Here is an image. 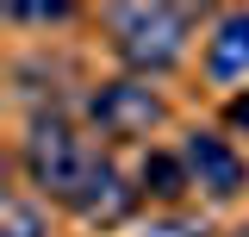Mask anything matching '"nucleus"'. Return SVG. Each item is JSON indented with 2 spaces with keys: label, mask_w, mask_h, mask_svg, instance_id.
Instances as JSON below:
<instances>
[{
  "label": "nucleus",
  "mask_w": 249,
  "mask_h": 237,
  "mask_svg": "<svg viewBox=\"0 0 249 237\" xmlns=\"http://www.w3.org/2000/svg\"><path fill=\"white\" fill-rule=\"evenodd\" d=\"M187 25H193L187 6H112L119 50L137 69H168L181 57V44H187Z\"/></svg>",
  "instance_id": "nucleus-1"
},
{
  "label": "nucleus",
  "mask_w": 249,
  "mask_h": 237,
  "mask_svg": "<svg viewBox=\"0 0 249 237\" xmlns=\"http://www.w3.org/2000/svg\"><path fill=\"white\" fill-rule=\"evenodd\" d=\"M25 169H31V181L37 187H50V194H75L81 181H88V169H93V150L62 125V118H37L31 125V138H25Z\"/></svg>",
  "instance_id": "nucleus-2"
},
{
  "label": "nucleus",
  "mask_w": 249,
  "mask_h": 237,
  "mask_svg": "<svg viewBox=\"0 0 249 237\" xmlns=\"http://www.w3.org/2000/svg\"><path fill=\"white\" fill-rule=\"evenodd\" d=\"M162 118V100H156L143 81H112V88L93 94V125L112 131V138H137Z\"/></svg>",
  "instance_id": "nucleus-3"
},
{
  "label": "nucleus",
  "mask_w": 249,
  "mask_h": 237,
  "mask_svg": "<svg viewBox=\"0 0 249 237\" xmlns=\"http://www.w3.org/2000/svg\"><path fill=\"white\" fill-rule=\"evenodd\" d=\"M187 169H193V181H199L206 194H218V200H231V194L243 187L237 150L224 144V138H212V131H193V138H187Z\"/></svg>",
  "instance_id": "nucleus-4"
},
{
  "label": "nucleus",
  "mask_w": 249,
  "mask_h": 237,
  "mask_svg": "<svg viewBox=\"0 0 249 237\" xmlns=\"http://www.w3.org/2000/svg\"><path fill=\"white\" fill-rule=\"evenodd\" d=\"M69 206L81 212V218H100V225H112V218H124V212H131V187L119 181V169H112L106 156H93L88 181L69 194Z\"/></svg>",
  "instance_id": "nucleus-5"
},
{
  "label": "nucleus",
  "mask_w": 249,
  "mask_h": 237,
  "mask_svg": "<svg viewBox=\"0 0 249 237\" xmlns=\"http://www.w3.org/2000/svg\"><path fill=\"white\" fill-rule=\"evenodd\" d=\"M212 75L218 81H237V75H249V13H231L224 25H218L212 38Z\"/></svg>",
  "instance_id": "nucleus-6"
},
{
  "label": "nucleus",
  "mask_w": 249,
  "mask_h": 237,
  "mask_svg": "<svg viewBox=\"0 0 249 237\" xmlns=\"http://www.w3.org/2000/svg\"><path fill=\"white\" fill-rule=\"evenodd\" d=\"M181 181H187V169L175 156H162V150L143 156V187H150V194H181Z\"/></svg>",
  "instance_id": "nucleus-7"
},
{
  "label": "nucleus",
  "mask_w": 249,
  "mask_h": 237,
  "mask_svg": "<svg viewBox=\"0 0 249 237\" xmlns=\"http://www.w3.org/2000/svg\"><path fill=\"white\" fill-rule=\"evenodd\" d=\"M0 237H44V218H37L25 200H6V212H0Z\"/></svg>",
  "instance_id": "nucleus-8"
},
{
  "label": "nucleus",
  "mask_w": 249,
  "mask_h": 237,
  "mask_svg": "<svg viewBox=\"0 0 249 237\" xmlns=\"http://www.w3.org/2000/svg\"><path fill=\"white\" fill-rule=\"evenodd\" d=\"M143 237H206V225L199 218H156Z\"/></svg>",
  "instance_id": "nucleus-9"
},
{
  "label": "nucleus",
  "mask_w": 249,
  "mask_h": 237,
  "mask_svg": "<svg viewBox=\"0 0 249 237\" xmlns=\"http://www.w3.org/2000/svg\"><path fill=\"white\" fill-rule=\"evenodd\" d=\"M6 19H37L44 25V19H69V6L62 0H50V6H6Z\"/></svg>",
  "instance_id": "nucleus-10"
},
{
  "label": "nucleus",
  "mask_w": 249,
  "mask_h": 237,
  "mask_svg": "<svg viewBox=\"0 0 249 237\" xmlns=\"http://www.w3.org/2000/svg\"><path fill=\"white\" fill-rule=\"evenodd\" d=\"M231 118H237V125H243V131H249V94H243V100H237V106H231Z\"/></svg>",
  "instance_id": "nucleus-11"
}]
</instances>
